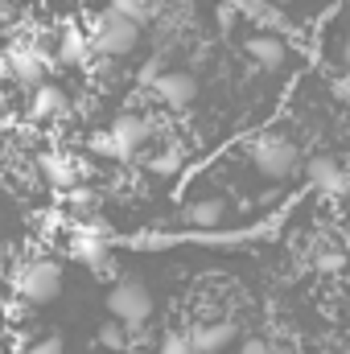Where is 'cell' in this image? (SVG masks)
<instances>
[{"label": "cell", "instance_id": "10", "mask_svg": "<svg viewBox=\"0 0 350 354\" xmlns=\"http://www.w3.org/2000/svg\"><path fill=\"white\" fill-rule=\"evenodd\" d=\"M223 218H227V198H198V202H185L181 210V223L194 231H214L223 227Z\"/></svg>", "mask_w": 350, "mask_h": 354}, {"label": "cell", "instance_id": "8", "mask_svg": "<svg viewBox=\"0 0 350 354\" xmlns=\"http://www.w3.org/2000/svg\"><path fill=\"white\" fill-rule=\"evenodd\" d=\"M4 66H8V75H12L17 83H25V87H37V83L46 79V54L33 50V46H12V50L4 54Z\"/></svg>", "mask_w": 350, "mask_h": 354}, {"label": "cell", "instance_id": "16", "mask_svg": "<svg viewBox=\"0 0 350 354\" xmlns=\"http://www.w3.org/2000/svg\"><path fill=\"white\" fill-rule=\"evenodd\" d=\"M177 165H181V153H177V149H169V153H157V157L149 161V169H153V174H161V177L177 174Z\"/></svg>", "mask_w": 350, "mask_h": 354}, {"label": "cell", "instance_id": "5", "mask_svg": "<svg viewBox=\"0 0 350 354\" xmlns=\"http://www.w3.org/2000/svg\"><path fill=\"white\" fill-rule=\"evenodd\" d=\"M305 177H309V185L317 189V194H326V198H342L350 189V174L342 169V161H334V157H309L305 161Z\"/></svg>", "mask_w": 350, "mask_h": 354}, {"label": "cell", "instance_id": "22", "mask_svg": "<svg viewBox=\"0 0 350 354\" xmlns=\"http://www.w3.org/2000/svg\"><path fill=\"white\" fill-rule=\"evenodd\" d=\"M239 354H272V351H268V342H260V338H256V342H243V346H239Z\"/></svg>", "mask_w": 350, "mask_h": 354}, {"label": "cell", "instance_id": "20", "mask_svg": "<svg viewBox=\"0 0 350 354\" xmlns=\"http://www.w3.org/2000/svg\"><path fill=\"white\" fill-rule=\"evenodd\" d=\"M21 354H62V338H42V342L25 346Z\"/></svg>", "mask_w": 350, "mask_h": 354}, {"label": "cell", "instance_id": "11", "mask_svg": "<svg viewBox=\"0 0 350 354\" xmlns=\"http://www.w3.org/2000/svg\"><path fill=\"white\" fill-rule=\"evenodd\" d=\"M37 169H42V177L54 189H75V181H79V165H75L71 153H42L37 157Z\"/></svg>", "mask_w": 350, "mask_h": 354}, {"label": "cell", "instance_id": "3", "mask_svg": "<svg viewBox=\"0 0 350 354\" xmlns=\"http://www.w3.org/2000/svg\"><path fill=\"white\" fill-rule=\"evenodd\" d=\"M252 161H256V169L268 181H284V177L297 169V149L280 132H264V136L252 140Z\"/></svg>", "mask_w": 350, "mask_h": 354}, {"label": "cell", "instance_id": "13", "mask_svg": "<svg viewBox=\"0 0 350 354\" xmlns=\"http://www.w3.org/2000/svg\"><path fill=\"white\" fill-rule=\"evenodd\" d=\"M248 54L260 62L264 71H276V66H284V41L276 37V33H256V37H248Z\"/></svg>", "mask_w": 350, "mask_h": 354}, {"label": "cell", "instance_id": "24", "mask_svg": "<svg viewBox=\"0 0 350 354\" xmlns=\"http://www.w3.org/2000/svg\"><path fill=\"white\" fill-rule=\"evenodd\" d=\"M342 62L350 66V37H347V46H342Z\"/></svg>", "mask_w": 350, "mask_h": 354}, {"label": "cell", "instance_id": "4", "mask_svg": "<svg viewBox=\"0 0 350 354\" xmlns=\"http://www.w3.org/2000/svg\"><path fill=\"white\" fill-rule=\"evenodd\" d=\"M140 41V25L116 8H107L95 25V50L107 54V58H120V54H132V46Z\"/></svg>", "mask_w": 350, "mask_h": 354}, {"label": "cell", "instance_id": "19", "mask_svg": "<svg viewBox=\"0 0 350 354\" xmlns=\"http://www.w3.org/2000/svg\"><path fill=\"white\" fill-rule=\"evenodd\" d=\"M111 8L124 12V17H132L136 25H140V17H145V0H111Z\"/></svg>", "mask_w": 350, "mask_h": 354}, {"label": "cell", "instance_id": "25", "mask_svg": "<svg viewBox=\"0 0 350 354\" xmlns=\"http://www.w3.org/2000/svg\"><path fill=\"white\" fill-rule=\"evenodd\" d=\"M338 354H350V346H342V351H338Z\"/></svg>", "mask_w": 350, "mask_h": 354}, {"label": "cell", "instance_id": "1", "mask_svg": "<svg viewBox=\"0 0 350 354\" xmlns=\"http://www.w3.org/2000/svg\"><path fill=\"white\" fill-rule=\"evenodd\" d=\"M107 313L120 322V326H145L153 317V292L140 276H124L111 284L107 292Z\"/></svg>", "mask_w": 350, "mask_h": 354}, {"label": "cell", "instance_id": "9", "mask_svg": "<svg viewBox=\"0 0 350 354\" xmlns=\"http://www.w3.org/2000/svg\"><path fill=\"white\" fill-rule=\"evenodd\" d=\"M157 99L174 111H185L194 99H198V79L185 75V71H169V75H157Z\"/></svg>", "mask_w": 350, "mask_h": 354}, {"label": "cell", "instance_id": "14", "mask_svg": "<svg viewBox=\"0 0 350 354\" xmlns=\"http://www.w3.org/2000/svg\"><path fill=\"white\" fill-rule=\"evenodd\" d=\"M62 111H66V95L58 87H50V83H37V91H33V115L50 120V115H62Z\"/></svg>", "mask_w": 350, "mask_h": 354}, {"label": "cell", "instance_id": "7", "mask_svg": "<svg viewBox=\"0 0 350 354\" xmlns=\"http://www.w3.org/2000/svg\"><path fill=\"white\" fill-rule=\"evenodd\" d=\"M235 334H239V326H235L231 317H219V322H202V326H194L185 338H190L194 354H219V351H227V346L235 342Z\"/></svg>", "mask_w": 350, "mask_h": 354}, {"label": "cell", "instance_id": "17", "mask_svg": "<svg viewBox=\"0 0 350 354\" xmlns=\"http://www.w3.org/2000/svg\"><path fill=\"white\" fill-rule=\"evenodd\" d=\"M99 342H103L107 351H124V342H128V338H124V326H120V322H116V326H103V330H99Z\"/></svg>", "mask_w": 350, "mask_h": 354}, {"label": "cell", "instance_id": "23", "mask_svg": "<svg viewBox=\"0 0 350 354\" xmlns=\"http://www.w3.org/2000/svg\"><path fill=\"white\" fill-rule=\"evenodd\" d=\"M231 21H235V12H231V8H219V25H223V29H227V25H231Z\"/></svg>", "mask_w": 350, "mask_h": 354}, {"label": "cell", "instance_id": "2", "mask_svg": "<svg viewBox=\"0 0 350 354\" xmlns=\"http://www.w3.org/2000/svg\"><path fill=\"white\" fill-rule=\"evenodd\" d=\"M17 292L29 305H50L62 292V264L58 260H33V264H25L21 276H17Z\"/></svg>", "mask_w": 350, "mask_h": 354}, {"label": "cell", "instance_id": "26", "mask_svg": "<svg viewBox=\"0 0 350 354\" xmlns=\"http://www.w3.org/2000/svg\"><path fill=\"white\" fill-rule=\"evenodd\" d=\"M0 62H4V50H0Z\"/></svg>", "mask_w": 350, "mask_h": 354}, {"label": "cell", "instance_id": "12", "mask_svg": "<svg viewBox=\"0 0 350 354\" xmlns=\"http://www.w3.org/2000/svg\"><path fill=\"white\" fill-rule=\"evenodd\" d=\"M71 256H75L79 264H87L91 272H103V268H107V248L99 243L95 231H75V235H71Z\"/></svg>", "mask_w": 350, "mask_h": 354}, {"label": "cell", "instance_id": "18", "mask_svg": "<svg viewBox=\"0 0 350 354\" xmlns=\"http://www.w3.org/2000/svg\"><path fill=\"white\" fill-rule=\"evenodd\" d=\"M157 354H194V346H190V338L185 334H169L165 342H161V351Z\"/></svg>", "mask_w": 350, "mask_h": 354}, {"label": "cell", "instance_id": "21", "mask_svg": "<svg viewBox=\"0 0 350 354\" xmlns=\"http://www.w3.org/2000/svg\"><path fill=\"white\" fill-rule=\"evenodd\" d=\"M342 264H347V256H342V252H326V256H322V268H326V272H338Z\"/></svg>", "mask_w": 350, "mask_h": 354}, {"label": "cell", "instance_id": "27", "mask_svg": "<svg viewBox=\"0 0 350 354\" xmlns=\"http://www.w3.org/2000/svg\"><path fill=\"white\" fill-rule=\"evenodd\" d=\"M347 260H350V252H347Z\"/></svg>", "mask_w": 350, "mask_h": 354}, {"label": "cell", "instance_id": "6", "mask_svg": "<svg viewBox=\"0 0 350 354\" xmlns=\"http://www.w3.org/2000/svg\"><path fill=\"white\" fill-rule=\"evenodd\" d=\"M107 132H111V140H116V153H120V161H124V157H132L136 149H145V145H149V136H153L149 120H145V115H132V111L116 115Z\"/></svg>", "mask_w": 350, "mask_h": 354}, {"label": "cell", "instance_id": "15", "mask_svg": "<svg viewBox=\"0 0 350 354\" xmlns=\"http://www.w3.org/2000/svg\"><path fill=\"white\" fill-rule=\"evenodd\" d=\"M87 50H91V41L83 37V29L66 25V33H62V46H58L62 62H66V66H79V62H87Z\"/></svg>", "mask_w": 350, "mask_h": 354}]
</instances>
